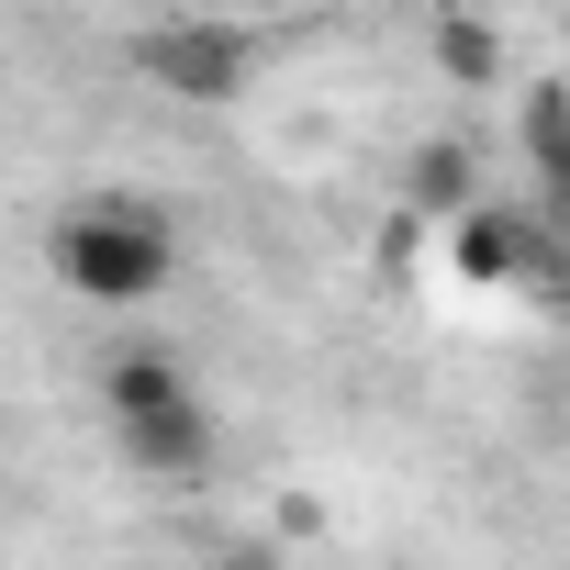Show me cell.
<instances>
[{
	"instance_id": "obj_1",
	"label": "cell",
	"mask_w": 570,
	"mask_h": 570,
	"mask_svg": "<svg viewBox=\"0 0 570 570\" xmlns=\"http://www.w3.org/2000/svg\"><path fill=\"white\" fill-rule=\"evenodd\" d=\"M46 268L90 314H146L179 279V213L146 202V190H90V202H68L46 224Z\"/></svg>"
},
{
	"instance_id": "obj_2",
	"label": "cell",
	"mask_w": 570,
	"mask_h": 570,
	"mask_svg": "<svg viewBox=\"0 0 570 570\" xmlns=\"http://www.w3.org/2000/svg\"><path fill=\"white\" fill-rule=\"evenodd\" d=\"M124 57H135V79H146L157 101H190V112H235V101L257 90V68H268V46H257L246 23H224V12H168V23H146Z\"/></svg>"
},
{
	"instance_id": "obj_3",
	"label": "cell",
	"mask_w": 570,
	"mask_h": 570,
	"mask_svg": "<svg viewBox=\"0 0 570 570\" xmlns=\"http://www.w3.org/2000/svg\"><path fill=\"white\" fill-rule=\"evenodd\" d=\"M570 224L548 213V202H470L459 224H448V268L470 279V292H559L570 279V246H559Z\"/></svg>"
},
{
	"instance_id": "obj_4",
	"label": "cell",
	"mask_w": 570,
	"mask_h": 570,
	"mask_svg": "<svg viewBox=\"0 0 570 570\" xmlns=\"http://www.w3.org/2000/svg\"><path fill=\"white\" fill-rule=\"evenodd\" d=\"M112 459H124L135 481H157V492H190V481H213V459H224V425H213L202 381H179V392H157V403H124V414H112Z\"/></svg>"
},
{
	"instance_id": "obj_5",
	"label": "cell",
	"mask_w": 570,
	"mask_h": 570,
	"mask_svg": "<svg viewBox=\"0 0 570 570\" xmlns=\"http://www.w3.org/2000/svg\"><path fill=\"white\" fill-rule=\"evenodd\" d=\"M514 157H525V202H548L570 224V79L559 68L514 79Z\"/></svg>"
},
{
	"instance_id": "obj_6",
	"label": "cell",
	"mask_w": 570,
	"mask_h": 570,
	"mask_svg": "<svg viewBox=\"0 0 570 570\" xmlns=\"http://www.w3.org/2000/svg\"><path fill=\"white\" fill-rule=\"evenodd\" d=\"M481 202V157L459 146V135H425L414 157H403V224H459Z\"/></svg>"
},
{
	"instance_id": "obj_7",
	"label": "cell",
	"mask_w": 570,
	"mask_h": 570,
	"mask_svg": "<svg viewBox=\"0 0 570 570\" xmlns=\"http://www.w3.org/2000/svg\"><path fill=\"white\" fill-rule=\"evenodd\" d=\"M436 68H448L459 90H503V23L448 12V23H436Z\"/></svg>"
}]
</instances>
